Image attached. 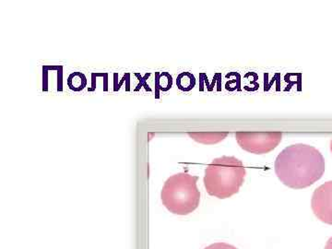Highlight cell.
<instances>
[{
  "mask_svg": "<svg viewBox=\"0 0 332 249\" xmlns=\"http://www.w3.org/2000/svg\"><path fill=\"white\" fill-rule=\"evenodd\" d=\"M275 173L284 185L301 189L320 179L326 163L320 151L306 144L288 146L276 158Z\"/></svg>",
  "mask_w": 332,
  "mask_h": 249,
  "instance_id": "1",
  "label": "cell"
},
{
  "mask_svg": "<svg viewBox=\"0 0 332 249\" xmlns=\"http://www.w3.org/2000/svg\"><path fill=\"white\" fill-rule=\"evenodd\" d=\"M245 174V165L237 158H217L205 170V188L210 196L218 198L232 197L244 184Z\"/></svg>",
  "mask_w": 332,
  "mask_h": 249,
  "instance_id": "2",
  "label": "cell"
},
{
  "mask_svg": "<svg viewBox=\"0 0 332 249\" xmlns=\"http://www.w3.org/2000/svg\"><path fill=\"white\" fill-rule=\"evenodd\" d=\"M198 177L187 172L174 174L165 181L161 192L164 207L170 212L187 215L197 209L200 202V192L197 182Z\"/></svg>",
  "mask_w": 332,
  "mask_h": 249,
  "instance_id": "3",
  "label": "cell"
},
{
  "mask_svg": "<svg viewBox=\"0 0 332 249\" xmlns=\"http://www.w3.org/2000/svg\"><path fill=\"white\" fill-rule=\"evenodd\" d=\"M235 138L239 146L245 151L255 154H265L280 144V132H237Z\"/></svg>",
  "mask_w": 332,
  "mask_h": 249,
  "instance_id": "4",
  "label": "cell"
},
{
  "mask_svg": "<svg viewBox=\"0 0 332 249\" xmlns=\"http://www.w3.org/2000/svg\"><path fill=\"white\" fill-rule=\"evenodd\" d=\"M311 206L319 220L332 224V181H327L315 189Z\"/></svg>",
  "mask_w": 332,
  "mask_h": 249,
  "instance_id": "5",
  "label": "cell"
},
{
  "mask_svg": "<svg viewBox=\"0 0 332 249\" xmlns=\"http://www.w3.org/2000/svg\"><path fill=\"white\" fill-rule=\"evenodd\" d=\"M191 139L202 144H215L228 136L227 132H192L188 133Z\"/></svg>",
  "mask_w": 332,
  "mask_h": 249,
  "instance_id": "6",
  "label": "cell"
},
{
  "mask_svg": "<svg viewBox=\"0 0 332 249\" xmlns=\"http://www.w3.org/2000/svg\"><path fill=\"white\" fill-rule=\"evenodd\" d=\"M68 86L73 92H81L87 86V78L82 72H73L68 78Z\"/></svg>",
  "mask_w": 332,
  "mask_h": 249,
  "instance_id": "7",
  "label": "cell"
},
{
  "mask_svg": "<svg viewBox=\"0 0 332 249\" xmlns=\"http://www.w3.org/2000/svg\"><path fill=\"white\" fill-rule=\"evenodd\" d=\"M176 85L183 92H189L196 85V79L194 75L189 72H182L177 76Z\"/></svg>",
  "mask_w": 332,
  "mask_h": 249,
  "instance_id": "8",
  "label": "cell"
},
{
  "mask_svg": "<svg viewBox=\"0 0 332 249\" xmlns=\"http://www.w3.org/2000/svg\"><path fill=\"white\" fill-rule=\"evenodd\" d=\"M157 78L155 81V84L160 91L163 92H167L172 88L173 85V79L172 76L170 75L167 72H163L161 74L157 73L156 74Z\"/></svg>",
  "mask_w": 332,
  "mask_h": 249,
  "instance_id": "9",
  "label": "cell"
},
{
  "mask_svg": "<svg viewBox=\"0 0 332 249\" xmlns=\"http://www.w3.org/2000/svg\"><path fill=\"white\" fill-rule=\"evenodd\" d=\"M204 249H238L236 248L235 246H233L232 244H229L227 243H214L210 244L209 246L205 247Z\"/></svg>",
  "mask_w": 332,
  "mask_h": 249,
  "instance_id": "10",
  "label": "cell"
},
{
  "mask_svg": "<svg viewBox=\"0 0 332 249\" xmlns=\"http://www.w3.org/2000/svg\"><path fill=\"white\" fill-rule=\"evenodd\" d=\"M325 249H332V236L327 240L326 245H325Z\"/></svg>",
  "mask_w": 332,
  "mask_h": 249,
  "instance_id": "11",
  "label": "cell"
},
{
  "mask_svg": "<svg viewBox=\"0 0 332 249\" xmlns=\"http://www.w3.org/2000/svg\"><path fill=\"white\" fill-rule=\"evenodd\" d=\"M330 151H331V153H332V139L331 141H330Z\"/></svg>",
  "mask_w": 332,
  "mask_h": 249,
  "instance_id": "12",
  "label": "cell"
}]
</instances>
